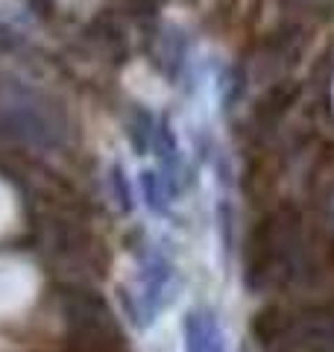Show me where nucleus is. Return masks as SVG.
I'll use <instances>...</instances> for the list:
<instances>
[{
  "label": "nucleus",
  "instance_id": "f257e3e1",
  "mask_svg": "<svg viewBox=\"0 0 334 352\" xmlns=\"http://www.w3.org/2000/svg\"><path fill=\"white\" fill-rule=\"evenodd\" d=\"M217 332L214 317L199 314V311H188L185 323H182V335H185V352H208L211 338Z\"/></svg>",
  "mask_w": 334,
  "mask_h": 352
},
{
  "label": "nucleus",
  "instance_id": "f03ea898",
  "mask_svg": "<svg viewBox=\"0 0 334 352\" xmlns=\"http://www.w3.org/2000/svg\"><path fill=\"white\" fill-rule=\"evenodd\" d=\"M208 352H226V344H223V335H220V329L214 332V338H211V344H208Z\"/></svg>",
  "mask_w": 334,
  "mask_h": 352
}]
</instances>
